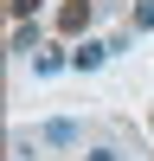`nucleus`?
I'll list each match as a JSON object with an SVG mask.
<instances>
[{"label": "nucleus", "mask_w": 154, "mask_h": 161, "mask_svg": "<svg viewBox=\"0 0 154 161\" xmlns=\"http://www.w3.org/2000/svg\"><path fill=\"white\" fill-rule=\"evenodd\" d=\"M90 13H96L90 0H64V7H58V32H84V26H90Z\"/></svg>", "instance_id": "nucleus-1"}, {"label": "nucleus", "mask_w": 154, "mask_h": 161, "mask_svg": "<svg viewBox=\"0 0 154 161\" xmlns=\"http://www.w3.org/2000/svg\"><path fill=\"white\" fill-rule=\"evenodd\" d=\"M45 142H58V148H71V142H77V123H45Z\"/></svg>", "instance_id": "nucleus-5"}, {"label": "nucleus", "mask_w": 154, "mask_h": 161, "mask_svg": "<svg viewBox=\"0 0 154 161\" xmlns=\"http://www.w3.org/2000/svg\"><path fill=\"white\" fill-rule=\"evenodd\" d=\"M154 26V0H135V7H128V32H148Z\"/></svg>", "instance_id": "nucleus-3"}, {"label": "nucleus", "mask_w": 154, "mask_h": 161, "mask_svg": "<svg viewBox=\"0 0 154 161\" xmlns=\"http://www.w3.org/2000/svg\"><path fill=\"white\" fill-rule=\"evenodd\" d=\"M148 129H154V123H148Z\"/></svg>", "instance_id": "nucleus-8"}, {"label": "nucleus", "mask_w": 154, "mask_h": 161, "mask_svg": "<svg viewBox=\"0 0 154 161\" xmlns=\"http://www.w3.org/2000/svg\"><path fill=\"white\" fill-rule=\"evenodd\" d=\"M109 52H116V45H96V39H84V45L71 52V64H77V71H96V64L109 58Z\"/></svg>", "instance_id": "nucleus-2"}, {"label": "nucleus", "mask_w": 154, "mask_h": 161, "mask_svg": "<svg viewBox=\"0 0 154 161\" xmlns=\"http://www.w3.org/2000/svg\"><path fill=\"white\" fill-rule=\"evenodd\" d=\"M13 52H19V58H38V26H19V32H13Z\"/></svg>", "instance_id": "nucleus-4"}, {"label": "nucleus", "mask_w": 154, "mask_h": 161, "mask_svg": "<svg viewBox=\"0 0 154 161\" xmlns=\"http://www.w3.org/2000/svg\"><path fill=\"white\" fill-rule=\"evenodd\" d=\"M84 161H122V155H116V148H90Z\"/></svg>", "instance_id": "nucleus-7"}, {"label": "nucleus", "mask_w": 154, "mask_h": 161, "mask_svg": "<svg viewBox=\"0 0 154 161\" xmlns=\"http://www.w3.org/2000/svg\"><path fill=\"white\" fill-rule=\"evenodd\" d=\"M7 13H13V19H32V13H38V0H7Z\"/></svg>", "instance_id": "nucleus-6"}]
</instances>
